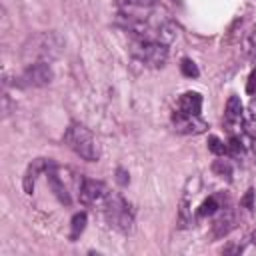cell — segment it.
Wrapping results in <instances>:
<instances>
[{
	"mask_svg": "<svg viewBox=\"0 0 256 256\" xmlns=\"http://www.w3.org/2000/svg\"><path fill=\"white\" fill-rule=\"evenodd\" d=\"M64 142L66 146L78 154L82 160H88V162H96L100 158V148H98V142L94 138V134L84 126V124H78V122H72L66 132H64Z\"/></svg>",
	"mask_w": 256,
	"mask_h": 256,
	"instance_id": "2",
	"label": "cell"
},
{
	"mask_svg": "<svg viewBox=\"0 0 256 256\" xmlns=\"http://www.w3.org/2000/svg\"><path fill=\"white\" fill-rule=\"evenodd\" d=\"M246 90H248V94H254L256 92V70L250 74V78H248V86H246Z\"/></svg>",
	"mask_w": 256,
	"mask_h": 256,
	"instance_id": "21",
	"label": "cell"
},
{
	"mask_svg": "<svg viewBox=\"0 0 256 256\" xmlns=\"http://www.w3.org/2000/svg\"><path fill=\"white\" fill-rule=\"evenodd\" d=\"M176 110L186 112V114H200V110H202V96L198 92H184L178 98Z\"/></svg>",
	"mask_w": 256,
	"mask_h": 256,
	"instance_id": "11",
	"label": "cell"
},
{
	"mask_svg": "<svg viewBox=\"0 0 256 256\" xmlns=\"http://www.w3.org/2000/svg\"><path fill=\"white\" fill-rule=\"evenodd\" d=\"M172 126L178 134H202L208 128L206 120H202L200 114H186L180 110L172 112Z\"/></svg>",
	"mask_w": 256,
	"mask_h": 256,
	"instance_id": "7",
	"label": "cell"
},
{
	"mask_svg": "<svg viewBox=\"0 0 256 256\" xmlns=\"http://www.w3.org/2000/svg\"><path fill=\"white\" fill-rule=\"evenodd\" d=\"M64 48V40L58 32H38L30 36L22 46V58L24 62H52L60 56Z\"/></svg>",
	"mask_w": 256,
	"mask_h": 256,
	"instance_id": "1",
	"label": "cell"
},
{
	"mask_svg": "<svg viewBox=\"0 0 256 256\" xmlns=\"http://www.w3.org/2000/svg\"><path fill=\"white\" fill-rule=\"evenodd\" d=\"M130 54L148 68H162L168 60L166 44L146 38H130Z\"/></svg>",
	"mask_w": 256,
	"mask_h": 256,
	"instance_id": "4",
	"label": "cell"
},
{
	"mask_svg": "<svg viewBox=\"0 0 256 256\" xmlns=\"http://www.w3.org/2000/svg\"><path fill=\"white\" fill-rule=\"evenodd\" d=\"M248 124L256 130V100H252L250 104V114H248Z\"/></svg>",
	"mask_w": 256,
	"mask_h": 256,
	"instance_id": "20",
	"label": "cell"
},
{
	"mask_svg": "<svg viewBox=\"0 0 256 256\" xmlns=\"http://www.w3.org/2000/svg\"><path fill=\"white\" fill-rule=\"evenodd\" d=\"M46 174H48V184H50V188H52L54 196H56V198H58L62 204L70 206V204H72V194H70L68 184L64 182L62 168H58L56 164H52V166L46 170Z\"/></svg>",
	"mask_w": 256,
	"mask_h": 256,
	"instance_id": "8",
	"label": "cell"
},
{
	"mask_svg": "<svg viewBox=\"0 0 256 256\" xmlns=\"http://www.w3.org/2000/svg\"><path fill=\"white\" fill-rule=\"evenodd\" d=\"M212 170L218 174V176H226V178H230L232 176V166H230V162L228 160H216L214 164H212Z\"/></svg>",
	"mask_w": 256,
	"mask_h": 256,
	"instance_id": "18",
	"label": "cell"
},
{
	"mask_svg": "<svg viewBox=\"0 0 256 256\" xmlns=\"http://www.w3.org/2000/svg\"><path fill=\"white\" fill-rule=\"evenodd\" d=\"M250 240H252V244H254V246H256V230H254V232H252V234H250Z\"/></svg>",
	"mask_w": 256,
	"mask_h": 256,
	"instance_id": "23",
	"label": "cell"
},
{
	"mask_svg": "<svg viewBox=\"0 0 256 256\" xmlns=\"http://www.w3.org/2000/svg\"><path fill=\"white\" fill-rule=\"evenodd\" d=\"M86 228V212H78L72 216V222H70V240H76Z\"/></svg>",
	"mask_w": 256,
	"mask_h": 256,
	"instance_id": "13",
	"label": "cell"
},
{
	"mask_svg": "<svg viewBox=\"0 0 256 256\" xmlns=\"http://www.w3.org/2000/svg\"><path fill=\"white\" fill-rule=\"evenodd\" d=\"M116 182H118L120 186H126V184L130 182V178H128V172H126L124 168H116Z\"/></svg>",
	"mask_w": 256,
	"mask_h": 256,
	"instance_id": "19",
	"label": "cell"
},
{
	"mask_svg": "<svg viewBox=\"0 0 256 256\" xmlns=\"http://www.w3.org/2000/svg\"><path fill=\"white\" fill-rule=\"evenodd\" d=\"M54 78V72L50 68V62H32V64H26L20 80H22V86H28V88H42V86H48Z\"/></svg>",
	"mask_w": 256,
	"mask_h": 256,
	"instance_id": "5",
	"label": "cell"
},
{
	"mask_svg": "<svg viewBox=\"0 0 256 256\" xmlns=\"http://www.w3.org/2000/svg\"><path fill=\"white\" fill-rule=\"evenodd\" d=\"M252 198H254V192H252V190H248V192H246V196L242 198V202H240V204H244L246 208H252V206H254V204H252Z\"/></svg>",
	"mask_w": 256,
	"mask_h": 256,
	"instance_id": "22",
	"label": "cell"
},
{
	"mask_svg": "<svg viewBox=\"0 0 256 256\" xmlns=\"http://www.w3.org/2000/svg\"><path fill=\"white\" fill-rule=\"evenodd\" d=\"M218 210H220V204H218L216 196H210V198L204 200L202 206L198 208V216H200V218H204V216H212V214H216Z\"/></svg>",
	"mask_w": 256,
	"mask_h": 256,
	"instance_id": "15",
	"label": "cell"
},
{
	"mask_svg": "<svg viewBox=\"0 0 256 256\" xmlns=\"http://www.w3.org/2000/svg\"><path fill=\"white\" fill-rule=\"evenodd\" d=\"M234 226H236V214H234L232 210H222L220 216H218V218L214 220V224H212V234H214L216 238H222V236H226Z\"/></svg>",
	"mask_w": 256,
	"mask_h": 256,
	"instance_id": "10",
	"label": "cell"
},
{
	"mask_svg": "<svg viewBox=\"0 0 256 256\" xmlns=\"http://www.w3.org/2000/svg\"><path fill=\"white\" fill-rule=\"evenodd\" d=\"M180 70H182V74L186 76V78H196L200 72H198V66L190 60V58H182V62H180Z\"/></svg>",
	"mask_w": 256,
	"mask_h": 256,
	"instance_id": "17",
	"label": "cell"
},
{
	"mask_svg": "<svg viewBox=\"0 0 256 256\" xmlns=\"http://www.w3.org/2000/svg\"><path fill=\"white\" fill-rule=\"evenodd\" d=\"M122 10H132V8H150L156 6L160 0H114Z\"/></svg>",
	"mask_w": 256,
	"mask_h": 256,
	"instance_id": "14",
	"label": "cell"
},
{
	"mask_svg": "<svg viewBox=\"0 0 256 256\" xmlns=\"http://www.w3.org/2000/svg\"><path fill=\"white\" fill-rule=\"evenodd\" d=\"M52 164H54V162H52L50 158H34V160L28 164V168H26V172H24V178H22V188H24L26 194H32V192H34V186H36L38 176H40L42 172H46Z\"/></svg>",
	"mask_w": 256,
	"mask_h": 256,
	"instance_id": "9",
	"label": "cell"
},
{
	"mask_svg": "<svg viewBox=\"0 0 256 256\" xmlns=\"http://www.w3.org/2000/svg\"><path fill=\"white\" fill-rule=\"evenodd\" d=\"M208 148H210V152L216 154V156L228 154V144H224L218 136H210V138H208Z\"/></svg>",
	"mask_w": 256,
	"mask_h": 256,
	"instance_id": "16",
	"label": "cell"
},
{
	"mask_svg": "<svg viewBox=\"0 0 256 256\" xmlns=\"http://www.w3.org/2000/svg\"><path fill=\"white\" fill-rule=\"evenodd\" d=\"M242 116H244V110H242L240 98L238 96H230L228 102H226V112H224V118H226L228 128H236L242 122Z\"/></svg>",
	"mask_w": 256,
	"mask_h": 256,
	"instance_id": "12",
	"label": "cell"
},
{
	"mask_svg": "<svg viewBox=\"0 0 256 256\" xmlns=\"http://www.w3.org/2000/svg\"><path fill=\"white\" fill-rule=\"evenodd\" d=\"M80 202L88 204V206H100L106 202V198L110 196V190L104 182L100 180H92V178H82L80 184Z\"/></svg>",
	"mask_w": 256,
	"mask_h": 256,
	"instance_id": "6",
	"label": "cell"
},
{
	"mask_svg": "<svg viewBox=\"0 0 256 256\" xmlns=\"http://www.w3.org/2000/svg\"><path fill=\"white\" fill-rule=\"evenodd\" d=\"M102 212H104V218H106L110 228H114V230H118L122 234L132 232V228H134V212H132V208H130V204L126 202L124 196L110 192V196L102 204Z\"/></svg>",
	"mask_w": 256,
	"mask_h": 256,
	"instance_id": "3",
	"label": "cell"
}]
</instances>
